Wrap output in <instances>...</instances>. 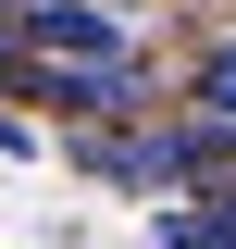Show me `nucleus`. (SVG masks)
<instances>
[{"instance_id":"1","label":"nucleus","mask_w":236,"mask_h":249,"mask_svg":"<svg viewBox=\"0 0 236 249\" xmlns=\"http://www.w3.org/2000/svg\"><path fill=\"white\" fill-rule=\"evenodd\" d=\"M13 88L75 112V124H124L137 112V62H37V50H13Z\"/></svg>"},{"instance_id":"2","label":"nucleus","mask_w":236,"mask_h":249,"mask_svg":"<svg viewBox=\"0 0 236 249\" xmlns=\"http://www.w3.org/2000/svg\"><path fill=\"white\" fill-rule=\"evenodd\" d=\"M13 50H37V62H137V25L100 13V0H37L13 25Z\"/></svg>"},{"instance_id":"3","label":"nucleus","mask_w":236,"mask_h":249,"mask_svg":"<svg viewBox=\"0 0 236 249\" xmlns=\"http://www.w3.org/2000/svg\"><path fill=\"white\" fill-rule=\"evenodd\" d=\"M75 162L100 187H186L174 175V124H75Z\"/></svg>"},{"instance_id":"4","label":"nucleus","mask_w":236,"mask_h":249,"mask_svg":"<svg viewBox=\"0 0 236 249\" xmlns=\"http://www.w3.org/2000/svg\"><path fill=\"white\" fill-rule=\"evenodd\" d=\"M199 112H224V124H236V37H224V50L199 62Z\"/></svg>"},{"instance_id":"5","label":"nucleus","mask_w":236,"mask_h":249,"mask_svg":"<svg viewBox=\"0 0 236 249\" xmlns=\"http://www.w3.org/2000/svg\"><path fill=\"white\" fill-rule=\"evenodd\" d=\"M186 224H199L211 249H236V187H211V199H186Z\"/></svg>"},{"instance_id":"6","label":"nucleus","mask_w":236,"mask_h":249,"mask_svg":"<svg viewBox=\"0 0 236 249\" xmlns=\"http://www.w3.org/2000/svg\"><path fill=\"white\" fill-rule=\"evenodd\" d=\"M149 249H211V237H199L186 212H162V224H149Z\"/></svg>"},{"instance_id":"7","label":"nucleus","mask_w":236,"mask_h":249,"mask_svg":"<svg viewBox=\"0 0 236 249\" xmlns=\"http://www.w3.org/2000/svg\"><path fill=\"white\" fill-rule=\"evenodd\" d=\"M0 150H13V162H25V150H37V124H25V112H0Z\"/></svg>"},{"instance_id":"8","label":"nucleus","mask_w":236,"mask_h":249,"mask_svg":"<svg viewBox=\"0 0 236 249\" xmlns=\"http://www.w3.org/2000/svg\"><path fill=\"white\" fill-rule=\"evenodd\" d=\"M0 75H13V13H0Z\"/></svg>"}]
</instances>
